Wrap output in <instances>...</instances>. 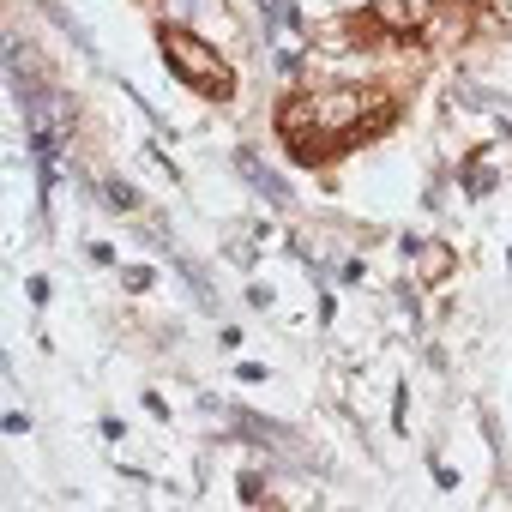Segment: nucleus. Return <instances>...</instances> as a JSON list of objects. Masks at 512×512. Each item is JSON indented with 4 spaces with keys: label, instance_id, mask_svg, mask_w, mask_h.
I'll list each match as a JSON object with an SVG mask.
<instances>
[{
    "label": "nucleus",
    "instance_id": "nucleus-1",
    "mask_svg": "<svg viewBox=\"0 0 512 512\" xmlns=\"http://www.w3.org/2000/svg\"><path fill=\"white\" fill-rule=\"evenodd\" d=\"M157 49H163L169 73H175L181 85H193L199 97H211V103H229V97H235V73H229V61H223L205 37L181 31V25H163V31H157Z\"/></svg>",
    "mask_w": 512,
    "mask_h": 512
},
{
    "label": "nucleus",
    "instance_id": "nucleus-2",
    "mask_svg": "<svg viewBox=\"0 0 512 512\" xmlns=\"http://www.w3.org/2000/svg\"><path fill=\"white\" fill-rule=\"evenodd\" d=\"M235 169L247 175V187L260 193L266 205H290V187H284V181H278V175H272V169L260 163V151H247V145H241V151H235Z\"/></svg>",
    "mask_w": 512,
    "mask_h": 512
},
{
    "label": "nucleus",
    "instance_id": "nucleus-3",
    "mask_svg": "<svg viewBox=\"0 0 512 512\" xmlns=\"http://www.w3.org/2000/svg\"><path fill=\"white\" fill-rule=\"evenodd\" d=\"M416 272H422V284H446V278H452V247H446V241L416 247Z\"/></svg>",
    "mask_w": 512,
    "mask_h": 512
},
{
    "label": "nucleus",
    "instance_id": "nucleus-4",
    "mask_svg": "<svg viewBox=\"0 0 512 512\" xmlns=\"http://www.w3.org/2000/svg\"><path fill=\"white\" fill-rule=\"evenodd\" d=\"M229 416H235V434L260 440V446H284V434H278L272 422H260V410H229Z\"/></svg>",
    "mask_w": 512,
    "mask_h": 512
},
{
    "label": "nucleus",
    "instance_id": "nucleus-5",
    "mask_svg": "<svg viewBox=\"0 0 512 512\" xmlns=\"http://www.w3.org/2000/svg\"><path fill=\"white\" fill-rule=\"evenodd\" d=\"M368 19H380L386 31H410V0H368Z\"/></svg>",
    "mask_w": 512,
    "mask_h": 512
},
{
    "label": "nucleus",
    "instance_id": "nucleus-6",
    "mask_svg": "<svg viewBox=\"0 0 512 512\" xmlns=\"http://www.w3.org/2000/svg\"><path fill=\"white\" fill-rule=\"evenodd\" d=\"M97 193H103L115 211H139V193H133L127 181H97Z\"/></svg>",
    "mask_w": 512,
    "mask_h": 512
},
{
    "label": "nucleus",
    "instance_id": "nucleus-7",
    "mask_svg": "<svg viewBox=\"0 0 512 512\" xmlns=\"http://www.w3.org/2000/svg\"><path fill=\"white\" fill-rule=\"evenodd\" d=\"M266 19H272V31L296 25V0H266Z\"/></svg>",
    "mask_w": 512,
    "mask_h": 512
},
{
    "label": "nucleus",
    "instance_id": "nucleus-8",
    "mask_svg": "<svg viewBox=\"0 0 512 512\" xmlns=\"http://www.w3.org/2000/svg\"><path fill=\"white\" fill-rule=\"evenodd\" d=\"M464 187H470V193H488V187H494V175H488L482 163H470V175H464Z\"/></svg>",
    "mask_w": 512,
    "mask_h": 512
},
{
    "label": "nucleus",
    "instance_id": "nucleus-9",
    "mask_svg": "<svg viewBox=\"0 0 512 512\" xmlns=\"http://www.w3.org/2000/svg\"><path fill=\"white\" fill-rule=\"evenodd\" d=\"M127 290H151V266H127Z\"/></svg>",
    "mask_w": 512,
    "mask_h": 512
}]
</instances>
